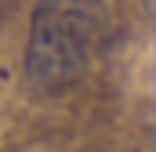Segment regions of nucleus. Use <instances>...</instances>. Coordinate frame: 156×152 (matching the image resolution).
<instances>
[{
  "label": "nucleus",
  "instance_id": "1",
  "mask_svg": "<svg viewBox=\"0 0 156 152\" xmlns=\"http://www.w3.org/2000/svg\"><path fill=\"white\" fill-rule=\"evenodd\" d=\"M102 36L91 0H40L26 47V76L40 91H66L87 73Z\"/></svg>",
  "mask_w": 156,
  "mask_h": 152
}]
</instances>
